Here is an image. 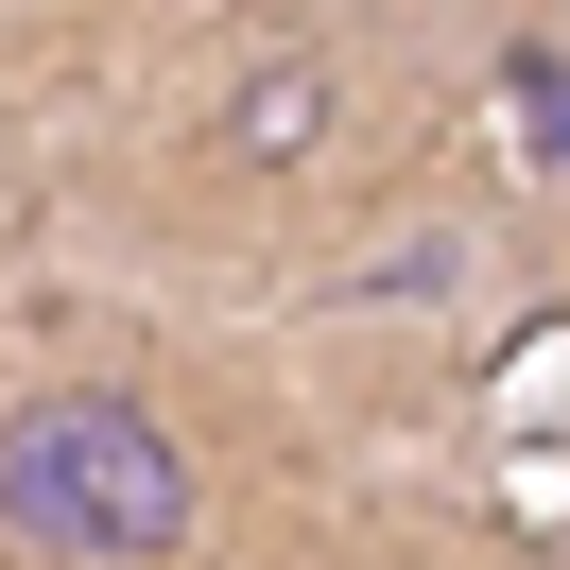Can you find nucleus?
Wrapping results in <instances>:
<instances>
[{
	"mask_svg": "<svg viewBox=\"0 0 570 570\" xmlns=\"http://www.w3.org/2000/svg\"><path fill=\"white\" fill-rule=\"evenodd\" d=\"M363 156H381V105H363V70L328 36L243 52L208 87V121H190V174L225 208H328V190H363Z\"/></svg>",
	"mask_w": 570,
	"mask_h": 570,
	"instance_id": "obj_2",
	"label": "nucleus"
},
{
	"mask_svg": "<svg viewBox=\"0 0 570 570\" xmlns=\"http://www.w3.org/2000/svg\"><path fill=\"white\" fill-rule=\"evenodd\" d=\"M208 450L139 381H18L0 397V553L36 570H190Z\"/></svg>",
	"mask_w": 570,
	"mask_h": 570,
	"instance_id": "obj_1",
	"label": "nucleus"
},
{
	"mask_svg": "<svg viewBox=\"0 0 570 570\" xmlns=\"http://www.w3.org/2000/svg\"><path fill=\"white\" fill-rule=\"evenodd\" d=\"M501 139L535 190H570V36H501Z\"/></svg>",
	"mask_w": 570,
	"mask_h": 570,
	"instance_id": "obj_3",
	"label": "nucleus"
},
{
	"mask_svg": "<svg viewBox=\"0 0 570 570\" xmlns=\"http://www.w3.org/2000/svg\"><path fill=\"white\" fill-rule=\"evenodd\" d=\"M450 277H466V225H397L328 277V312H450Z\"/></svg>",
	"mask_w": 570,
	"mask_h": 570,
	"instance_id": "obj_4",
	"label": "nucleus"
}]
</instances>
